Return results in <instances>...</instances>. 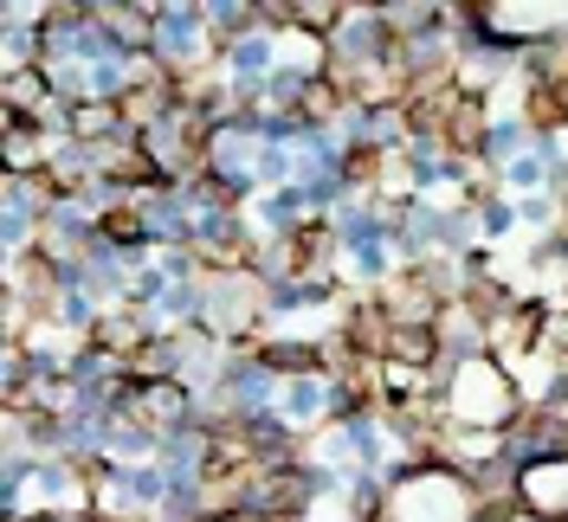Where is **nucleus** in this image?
I'll return each instance as SVG.
<instances>
[{"label":"nucleus","instance_id":"f257e3e1","mask_svg":"<svg viewBox=\"0 0 568 522\" xmlns=\"http://www.w3.org/2000/svg\"><path fill=\"white\" fill-rule=\"evenodd\" d=\"M220 45L207 27V0H155V45L149 65H162L169 78H201L207 52Z\"/></svg>","mask_w":568,"mask_h":522},{"label":"nucleus","instance_id":"f03ea898","mask_svg":"<svg viewBox=\"0 0 568 522\" xmlns=\"http://www.w3.org/2000/svg\"><path fill=\"white\" fill-rule=\"evenodd\" d=\"M278 413L297 426V432H317L329 426V368H311V375H284Z\"/></svg>","mask_w":568,"mask_h":522},{"label":"nucleus","instance_id":"7ed1b4c3","mask_svg":"<svg viewBox=\"0 0 568 522\" xmlns=\"http://www.w3.org/2000/svg\"><path fill=\"white\" fill-rule=\"evenodd\" d=\"M162 452V432L142 426V419H110V464H155Z\"/></svg>","mask_w":568,"mask_h":522}]
</instances>
